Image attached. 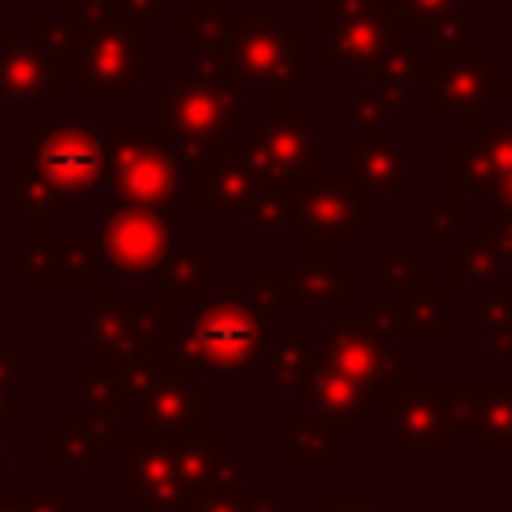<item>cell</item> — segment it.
<instances>
[{
    "mask_svg": "<svg viewBox=\"0 0 512 512\" xmlns=\"http://www.w3.org/2000/svg\"><path fill=\"white\" fill-rule=\"evenodd\" d=\"M200 348L228 372H236V364H244L256 348H260V328L252 324V316L244 308H224V312H212L204 324H200Z\"/></svg>",
    "mask_w": 512,
    "mask_h": 512,
    "instance_id": "6da1fadb",
    "label": "cell"
}]
</instances>
